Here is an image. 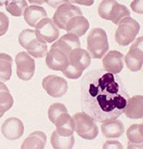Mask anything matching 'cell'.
I'll return each instance as SVG.
<instances>
[{"instance_id": "d6a6232c", "label": "cell", "mask_w": 143, "mask_h": 149, "mask_svg": "<svg viewBox=\"0 0 143 149\" xmlns=\"http://www.w3.org/2000/svg\"><path fill=\"white\" fill-rule=\"evenodd\" d=\"M45 3L48 4L49 7L57 9L61 5L70 3V1L69 0H45Z\"/></svg>"}, {"instance_id": "e0dca14e", "label": "cell", "mask_w": 143, "mask_h": 149, "mask_svg": "<svg viewBox=\"0 0 143 149\" xmlns=\"http://www.w3.org/2000/svg\"><path fill=\"white\" fill-rule=\"evenodd\" d=\"M56 132L60 133V135L69 136L74 134V120L73 117H71L68 112L61 114L58 120L55 121Z\"/></svg>"}, {"instance_id": "ac0fdd59", "label": "cell", "mask_w": 143, "mask_h": 149, "mask_svg": "<svg viewBox=\"0 0 143 149\" xmlns=\"http://www.w3.org/2000/svg\"><path fill=\"white\" fill-rule=\"evenodd\" d=\"M101 132L107 138H119L125 132V126L122 121L118 120H112L102 122Z\"/></svg>"}, {"instance_id": "277c9868", "label": "cell", "mask_w": 143, "mask_h": 149, "mask_svg": "<svg viewBox=\"0 0 143 149\" xmlns=\"http://www.w3.org/2000/svg\"><path fill=\"white\" fill-rule=\"evenodd\" d=\"M74 132L86 140H94L99 134V128L96 121L86 112H78L74 115Z\"/></svg>"}, {"instance_id": "4dcf8cb0", "label": "cell", "mask_w": 143, "mask_h": 149, "mask_svg": "<svg viewBox=\"0 0 143 149\" xmlns=\"http://www.w3.org/2000/svg\"><path fill=\"white\" fill-rule=\"evenodd\" d=\"M62 74L69 79L75 80V79L80 78V77L82 76V74H83V71L78 70V69H76L74 66H73L72 64L69 63V65L62 70Z\"/></svg>"}, {"instance_id": "ffe728a7", "label": "cell", "mask_w": 143, "mask_h": 149, "mask_svg": "<svg viewBox=\"0 0 143 149\" xmlns=\"http://www.w3.org/2000/svg\"><path fill=\"white\" fill-rule=\"evenodd\" d=\"M41 41L35 35L34 30L25 29L19 35V44L20 47L26 49V51L33 49Z\"/></svg>"}, {"instance_id": "7c38bea8", "label": "cell", "mask_w": 143, "mask_h": 149, "mask_svg": "<svg viewBox=\"0 0 143 149\" xmlns=\"http://www.w3.org/2000/svg\"><path fill=\"white\" fill-rule=\"evenodd\" d=\"M46 56V64L50 70L62 71L70 63L68 56L58 48L51 47Z\"/></svg>"}, {"instance_id": "e575fe53", "label": "cell", "mask_w": 143, "mask_h": 149, "mask_svg": "<svg viewBox=\"0 0 143 149\" xmlns=\"http://www.w3.org/2000/svg\"><path fill=\"white\" fill-rule=\"evenodd\" d=\"M103 148H123V146L118 141H107L103 145Z\"/></svg>"}, {"instance_id": "603a6c76", "label": "cell", "mask_w": 143, "mask_h": 149, "mask_svg": "<svg viewBox=\"0 0 143 149\" xmlns=\"http://www.w3.org/2000/svg\"><path fill=\"white\" fill-rule=\"evenodd\" d=\"M26 8L27 2L25 0H8L6 2L7 11L14 17H20L23 15Z\"/></svg>"}, {"instance_id": "4316f807", "label": "cell", "mask_w": 143, "mask_h": 149, "mask_svg": "<svg viewBox=\"0 0 143 149\" xmlns=\"http://www.w3.org/2000/svg\"><path fill=\"white\" fill-rule=\"evenodd\" d=\"M66 112H68V110L63 104H61V103H55V104L51 105L48 109V119L52 123H55V121L58 120V118L61 114Z\"/></svg>"}, {"instance_id": "4fadbf2b", "label": "cell", "mask_w": 143, "mask_h": 149, "mask_svg": "<svg viewBox=\"0 0 143 149\" xmlns=\"http://www.w3.org/2000/svg\"><path fill=\"white\" fill-rule=\"evenodd\" d=\"M51 47H55L61 50L69 58V54L74 49L81 47V43L78 36L72 33H67L62 35L58 41H55V43L52 45Z\"/></svg>"}, {"instance_id": "7a4b0ae2", "label": "cell", "mask_w": 143, "mask_h": 149, "mask_svg": "<svg viewBox=\"0 0 143 149\" xmlns=\"http://www.w3.org/2000/svg\"><path fill=\"white\" fill-rule=\"evenodd\" d=\"M109 50V41L106 32L101 28L90 31L88 36V52L93 58H102Z\"/></svg>"}, {"instance_id": "30bf717a", "label": "cell", "mask_w": 143, "mask_h": 149, "mask_svg": "<svg viewBox=\"0 0 143 149\" xmlns=\"http://www.w3.org/2000/svg\"><path fill=\"white\" fill-rule=\"evenodd\" d=\"M1 132L4 137L10 141L17 140L24 132L23 123L18 118H8L1 126Z\"/></svg>"}, {"instance_id": "2e32d148", "label": "cell", "mask_w": 143, "mask_h": 149, "mask_svg": "<svg viewBox=\"0 0 143 149\" xmlns=\"http://www.w3.org/2000/svg\"><path fill=\"white\" fill-rule=\"evenodd\" d=\"M47 17H48V14H47V11H46V9L40 6H34V5L27 7L23 12L24 20L27 22L28 25H30V26H32V27H35V25H36L41 19Z\"/></svg>"}, {"instance_id": "3957f363", "label": "cell", "mask_w": 143, "mask_h": 149, "mask_svg": "<svg viewBox=\"0 0 143 149\" xmlns=\"http://www.w3.org/2000/svg\"><path fill=\"white\" fill-rule=\"evenodd\" d=\"M117 25L118 28L115 32V41L123 47L129 45L137 38V34L139 32V22L130 16H127L123 18Z\"/></svg>"}, {"instance_id": "52a82bcc", "label": "cell", "mask_w": 143, "mask_h": 149, "mask_svg": "<svg viewBox=\"0 0 143 149\" xmlns=\"http://www.w3.org/2000/svg\"><path fill=\"white\" fill-rule=\"evenodd\" d=\"M42 86L48 95L55 98L64 95L68 90V84L66 80L57 75L45 77L42 81Z\"/></svg>"}, {"instance_id": "d6986e66", "label": "cell", "mask_w": 143, "mask_h": 149, "mask_svg": "<svg viewBox=\"0 0 143 149\" xmlns=\"http://www.w3.org/2000/svg\"><path fill=\"white\" fill-rule=\"evenodd\" d=\"M142 95H135L129 97L128 103L125 107V114L132 120H139L142 118Z\"/></svg>"}, {"instance_id": "1f68e13d", "label": "cell", "mask_w": 143, "mask_h": 149, "mask_svg": "<svg viewBox=\"0 0 143 149\" xmlns=\"http://www.w3.org/2000/svg\"><path fill=\"white\" fill-rule=\"evenodd\" d=\"M9 26V19L7 15L0 11V36H2L8 32Z\"/></svg>"}, {"instance_id": "6da1fadb", "label": "cell", "mask_w": 143, "mask_h": 149, "mask_svg": "<svg viewBox=\"0 0 143 149\" xmlns=\"http://www.w3.org/2000/svg\"><path fill=\"white\" fill-rule=\"evenodd\" d=\"M129 95L117 74L91 70L81 81V106L97 122L116 120L125 112Z\"/></svg>"}, {"instance_id": "f546056e", "label": "cell", "mask_w": 143, "mask_h": 149, "mask_svg": "<svg viewBox=\"0 0 143 149\" xmlns=\"http://www.w3.org/2000/svg\"><path fill=\"white\" fill-rule=\"evenodd\" d=\"M27 53L31 56H34V58H44L48 53V45L47 43L41 41L33 49L27 51Z\"/></svg>"}, {"instance_id": "5bb4252c", "label": "cell", "mask_w": 143, "mask_h": 149, "mask_svg": "<svg viewBox=\"0 0 143 149\" xmlns=\"http://www.w3.org/2000/svg\"><path fill=\"white\" fill-rule=\"evenodd\" d=\"M89 28V22L86 18H85L82 15H78V16H74L72 18L67 25H66L65 31L67 33L74 34L76 36H83V35L86 33V31Z\"/></svg>"}, {"instance_id": "8992f818", "label": "cell", "mask_w": 143, "mask_h": 149, "mask_svg": "<svg viewBox=\"0 0 143 149\" xmlns=\"http://www.w3.org/2000/svg\"><path fill=\"white\" fill-rule=\"evenodd\" d=\"M17 65V76L22 81H29L34 77L35 70L34 59L27 52H20L15 56Z\"/></svg>"}, {"instance_id": "f35d334b", "label": "cell", "mask_w": 143, "mask_h": 149, "mask_svg": "<svg viewBox=\"0 0 143 149\" xmlns=\"http://www.w3.org/2000/svg\"><path fill=\"white\" fill-rule=\"evenodd\" d=\"M2 91H9V90L8 88V86L5 84L3 81H0V92H2Z\"/></svg>"}, {"instance_id": "d590c367", "label": "cell", "mask_w": 143, "mask_h": 149, "mask_svg": "<svg viewBox=\"0 0 143 149\" xmlns=\"http://www.w3.org/2000/svg\"><path fill=\"white\" fill-rule=\"evenodd\" d=\"M70 3H74V4H79V5H83V6H88L90 7L94 4V0H69Z\"/></svg>"}, {"instance_id": "83f0119b", "label": "cell", "mask_w": 143, "mask_h": 149, "mask_svg": "<svg viewBox=\"0 0 143 149\" xmlns=\"http://www.w3.org/2000/svg\"><path fill=\"white\" fill-rule=\"evenodd\" d=\"M13 97L9 91L0 92V113L5 114L13 106Z\"/></svg>"}, {"instance_id": "cb8c5ba5", "label": "cell", "mask_w": 143, "mask_h": 149, "mask_svg": "<svg viewBox=\"0 0 143 149\" xmlns=\"http://www.w3.org/2000/svg\"><path fill=\"white\" fill-rule=\"evenodd\" d=\"M127 16H130V11L129 9L127 8L125 5L119 4L117 2L114 7L112 8L111 13V17H110V20L111 22H114V24H118L120 20Z\"/></svg>"}, {"instance_id": "44dd1931", "label": "cell", "mask_w": 143, "mask_h": 149, "mask_svg": "<svg viewBox=\"0 0 143 149\" xmlns=\"http://www.w3.org/2000/svg\"><path fill=\"white\" fill-rule=\"evenodd\" d=\"M47 136L43 132H34L23 141L22 148H44Z\"/></svg>"}, {"instance_id": "8fae6325", "label": "cell", "mask_w": 143, "mask_h": 149, "mask_svg": "<svg viewBox=\"0 0 143 149\" xmlns=\"http://www.w3.org/2000/svg\"><path fill=\"white\" fill-rule=\"evenodd\" d=\"M125 56L117 50H111L106 53L102 59V65L105 70L111 73L118 74L124 69Z\"/></svg>"}, {"instance_id": "8d00e7d4", "label": "cell", "mask_w": 143, "mask_h": 149, "mask_svg": "<svg viewBox=\"0 0 143 149\" xmlns=\"http://www.w3.org/2000/svg\"><path fill=\"white\" fill-rule=\"evenodd\" d=\"M127 148H142V143H128Z\"/></svg>"}, {"instance_id": "7402d4cb", "label": "cell", "mask_w": 143, "mask_h": 149, "mask_svg": "<svg viewBox=\"0 0 143 149\" xmlns=\"http://www.w3.org/2000/svg\"><path fill=\"white\" fill-rule=\"evenodd\" d=\"M74 143V137L73 134L69 136H63L60 135L56 131L52 132V135H51V145H52L54 148L68 149L73 147Z\"/></svg>"}, {"instance_id": "836d02e7", "label": "cell", "mask_w": 143, "mask_h": 149, "mask_svg": "<svg viewBox=\"0 0 143 149\" xmlns=\"http://www.w3.org/2000/svg\"><path fill=\"white\" fill-rule=\"evenodd\" d=\"M130 8H132V10L136 13L139 14H142L143 12V8H142V0H134L131 5Z\"/></svg>"}, {"instance_id": "9c48e42d", "label": "cell", "mask_w": 143, "mask_h": 149, "mask_svg": "<svg viewBox=\"0 0 143 149\" xmlns=\"http://www.w3.org/2000/svg\"><path fill=\"white\" fill-rule=\"evenodd\" d=\"M130 47V50L125 56V61L127 69L131 71H139L142 68V37L137 38L133 41Z\"/></svg>"}, {"instance_id": "ab89813d", "label": "cell", "mask_w": 143, "mask_h": 149, "mask_svg": "<svg viewBox=\"0 0 143 149\" xmlns=\"http://www.w3.org/2000/svg\"><path fill=\"white\" fill-rule=\"evenodd\" d=\"M3 115H4L3 113H0V118H2V117H3Z\"/></svg>"}, {"instance_id": "484cf974", "label": "cell", "mask_w": 143, "mask_h": 149, "mask_svg": "<svg viewBox=\"0 0 143 149\" xmlns=\"http://www.w3.org/2000/svg\"><path fill=\"white\" fill-rule=\"evenodd\" d=\"M116 3H117L116 0H102L98 8V13L100 15V17L104 19L110 20L112 8L114 7V5Z\"/></svg>"}, {"instance_id": "ba28073f", "label": "cell", "mask_w": 143, "mask_h": 149, "mask_svg": "<svg viewBox=\"0 0 143 149\" xmlns=\"http://www.w3.org/2000/svg\"><path fill=\"white\" fill-rule=\"evenodd\" d=\"M78 15H82L81 9L73 4L67 3L61 5L57 8L52 20L59 29L65 30L69 20L73 17L78 16Z\"/></svg>"}, {"instance_id": "d4e9b609", "label": "cell", "mask_w": 143, "mask_h": 149, "mask_svg": "<svg viewBox=\"0 0 143 149\" xmlns=\"http://www.w3.org/2000/svg\"><path fill=\"white\" fill-rule=\"evenodd\" d=\"M126 137L130 143H142V124H133L126 131Z\"/></svg>"}, {"instance_id": "5b68a950", "label": "cell", "mask_w": 143, "mask_h": 149, "mask_svg": "<svg viewBox=\"0 0 143 149\" xmlns=\"http://www.w3.org/2000/svg\"><path fill=\"white\" fill-rule=\"evenodd\" d=\"M34 33L36 37L45 43H53L60 36V30L51 19L44 18L35 25Z\"/></svg>"}, {"instance_id": "f1b7e54d", "label": "cell", "mask_w": 143, "mask_h": 149, "mask_svg": "<svg viewBox=\"0 0 143 149\" xmlns=\"http://www.w3.org/2000/svg\"><path fill=\"white\" fill-rule=\"evenodd\" d=\"M12 75V62L0 59V81H7Z\"/></svg>"}, {"instance_id": "74e56055", "label": "cell", "mask_w": 143, "mask_h": 149, "mask_svg": "<svg viewBox=\"0 0 143 149\" xmlns=\"http://www.w3.org/2000/svg\"><path fill=\"white\" fill-rule=\"evenodd\" d=\"M28 1L32 5H42L45 3V0H28Z\"/></svg>"}, {"instance_id": "9a60e30c", "label": "cell", "mask_w": 143, "mask_h": 149, "mask_svg": "<svg viewBox=\"0 0 143 149\" xmlns=\"http://www.w3.org/2000/svg\"><path fill=\"white\" fill-rule=\"evenodd\" d=\"M69 62L76 69L84 71L90 65L91 56L86 50L81 47L76 48L69 54Z\"/></svg>"}]
</instances>
